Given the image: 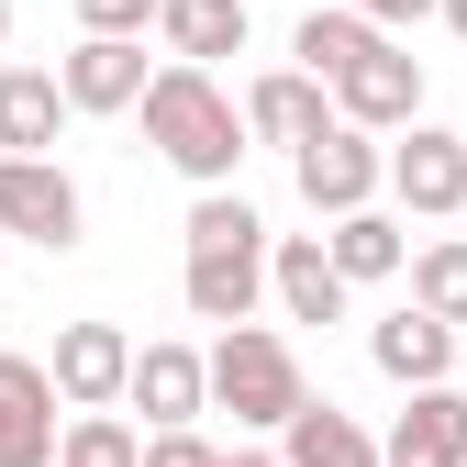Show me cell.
<instances>
[{
    "mask_svg": "<svg viewBox=\"0 0 467 467\" xmlns=\"http://www.w3.org/2000/svg\"><path fill=\"white\" fill-rule=\"evenodd\" d=\"M323 245H334L345 289H379V278H400V267H412V245H400V223H389V212H345Z\"/></svg>",
    "mask_w": 467,
    "mask_h": 467,
    "instance_id": "cell-20",
    "label": "cell"
},
{
    "mask_svg": "<svg viewBox=\"0 0 467 467\" xmlns=\"http://www.w3.org/2000/svg\"><path fill=\"white\" fill-rule=\"evenodd\" d=\"M56 467H145V434L123 412H67V445H56Z\"/></svg>",
    "mask_w": 467,
    "mask_h": 467,
    "instance_id": "cell-22",
    "label": "cell"
},
{
    "mask_svg": "<svg viewBox=\"0 0 467 467\" xmlns=\"http://www.w3.org/2000/svg\"><path fill=\"white\" fill-rule=\"evenodd\" d=\"M134 412H145V434H190L212 412V357L179 345V334L145 345V357H134Z\"/></svg>",
    "mask_w": 467,
    "mask_h": 467,
    "instance_id": "cell-12",
    "label": "cell"
},
{
    "mask_svg": "<svg viewBox=\"0 0 467 467\" xmlns=\"http://www.w3.org/2000/svg\"><path fill=\"white\" fill-rule=\"evenodd\" d=\"M67 445V400L45 357H0V467H56Z\"/></svg>",
    "mask_w": 467,
    "mask_h": 467,
    "instance_id": "cell-7",
    "label": "cell"
},
{
    "mask_svg": "<svg viewBox=\"0 0 467 467\" xmlns=\"http://www.w3.org/2000/svg\"><path fill=\"white\" fill-rule=\"evenodd\" d=\"M334 123H357V134H412V123H423V56L379 45L357 78H334Z\"/></svg>",
    "mask_w": 467,
    "mask_h": 467,
    "instance_id": "cell-11",
    "label": "cell"
},
{
    "mask_svg": "<svg viewBox=\"0 0 467 467\" xmlns=\"http://www.w3.org/2000/svg\"><path fill=\"white\" fill-rule=\"evenodd\" d=\"M56 89H67V111H89V123H111V111H145L156 67H145V45H111V34H78L67 56H56Z\"/></svg>",
    "mask_w": 467,
    "mask_h": 467,
    "instance_id": "cell-8",
    "label": "cell"
},
{
    "mask_svg": "<svg viewBox=\"0 0 467 467\" xmlns=\"http://www.w3.org/2000/svg\"><path fill=\"white\" fill-rule=\"evenodd\" d=\"M289 179H301V201H312L323 223L379 212V190H389V145H379V134H357V123H334L323 145H301V156H289Z\"/></svg>",
    "mask_w": 467,
    "mask_h": 467,
    "instance_id": "cell-5",
    "label": "cell"
},
{
    "mask_svg": "<svg viewBox=\"0 0 467 467\" xmlns=\"http://www.w3.org/2000/svg\"><path fill=\"white\" fill-rule=\"evenodd\" d=\"M223 467H289V456H256V445H245V456H223Z\"/></svg>",
    "mask_w": 467,
    "mask_h": 467,
    "instance_id": "cell-27",
    "label": "cell"
},
{
    "mask_svg": "<svg viewBox=\"0 0 467 467\" xmlns=\"http://www.w3.org/2000/svg\"><path fill=\"white\" fill-rule=\"evenodd\" d=\"M456 389H467V368H456Z\"/></svg>",
    "mask_w": 467,
    "mask_h": 467,
    "instance_id": "cell-30",
    "label": "cell"
},
{
    "mask_svg": "<svg viewBox=\"0 0 467 467\" xmlns=\"http://www.w3.org/2000/svg\"><path fill=\"white\" fill-rule=\"evenodd\" d=\"M357 12H368L379 34H400V23H423V12H445V0H357Z\"/></svg>",
    "mask_w": 467,
    "mask_h": 467,
    "instance_id": "cell-25",
    "label": "cell"
},
{
    "mask_svg": "<svg viewBox=\"0 0 467 467\" xmlns=\"http://www.w3.org/2000/svg\"><path fill=\"white\" fill-rule=\"evenodd\" d=\"M134 357H145V345L123 323H67L45 368H56V400H67V412H123V400H134Z\"/></svg>",
    "mask_w": 467,
    "mask_h": 467,
    "instance_id": "cell-6",
    "label": "cell"
},
{
    "mask_svg": "<svg viewBox=\"0 0 467 467\" xmlns=\"http://www.w3.org/2000/svg\"><path fill=\"white\" fill-rule=\"evenodd\" d=\"M412 312H434V323L467 334V234H434V245L412 256Z\"/></svg>",
    "mask_w": 467,
    "mask_h": 467,
    "instance_id": "cell-21",
    "label": "cell"
},
{
    "mask_svg": "<svg viewBox=\"0 0 467 467\" xmlns=\"http://www.w3.org/2000/svg\"><path fill=\"white\" fill-rule=\"evenodd\" d=\"M56 123H67V89L45 67H0V156H56Z\"/></svg>",
    "mask_w": 467,
    "mask_h": 467,
    "instance_id": "cell-18",
    "label": "cell"
},
{
    "mask_svg": "<svg viewBox=\"0 0 467 467\" xmlns=\"http://www.w3.org/2000/svg\"><path fill=\"white\" fill-rule=\"evenodd\" d=\"M145 145L179 167L190 190H234V167H245V100H234L212 67H156V89H145Z\"/></svg>",
    "mask_w": 467,
    "mask_h": 467,
    "instance_id": "cell-2",
    "label": "cell"
},
{
    "mask_svg": "<svg viewBox=\"0 0 467 467\" xmlns=\"http://www.w3.org/2000/svg\"><path fill=\"white\" fill-rule=\"evenodd\" d=\"M67 12H78V34H111V45H145L156 0H67Z\"/></svg>",
    "mask_w": 467,
    "mask_h": 467,
    "instance_id": "cell-23",
    "label": "cell"
},
{
    "mask_svg": "<svg viewBox=\"0 0 467 467\" xmlns=\"http://www.w3.org/2000/svg\"><path fill=\"white\" fill-rule=\"evenodd\" d=\"M379 467H467V389H412L379 434Z\"/></svg>",
    "mask_w": 467,
    "mask_h": 467,
    "instance_id": "cell-14",
    "label": "cell"
},
{
    "mask_svg": "<svg viewBox=\"0 0 467 467\" xmlns=\"http://www.w3.org/2000/svg\"><path fill=\"white\" fill-rule=\"evenodd\" d=\"M145 467H223V445L190 423V434H145Z\"/></svg>",
    "mask_w": 467,
    "mask_h": 467,
    "instance_id": "cell-24",
    "label": "cell"
},
{
    "mask_svg": "<svg viewBox=\"0 0 467 467\" xmlns=\"http://www.w3.org/2000/svg\"><path fill=\"white\" fill-rule=\"evenodd\" d=\"M368 357H379V379H389V389H456L467 334H456V323H434V312H389V323H368Z\"/></svg>",
    "mask_w": 467,
    "mask_h": 467,
    "instance_id": "cell-10",
    "label": "cell"
},
{
    "mask_svg": "<svg viewBox=\"0 0 467 467\" xmlns=\"http://www.w3.org/2000/svg\"><path fill=\"white\" fill-rule=\"evenodd\" d=\"M0 45H12V0H0Z\"/></svg>",
    "mask_w": 467,
    "mask_h": 467,
    "instance_id": "cell-28",
    "label": "cell"
},
{
    "mask_svg": "<svg viewBox=\"0 0 467 467\" xmlns=\"http://www.w3.org/2000/svg\"><path fill=\"white\" fill-rule=\"evenodd\" d=\"M156 45H167V67L245 56V0H156Z\"/></svg>",
    "mask_w": 467,
    "mask_h": 467,
    "instance_id": "cell-17",
    "label": "cell"
},
{
    "mask_svg": "<svg viewBox=\"0 0 467 467\" xmlns=\"http://www.w3.org/2000/svg\"><path fill=\"white\" fill-rule=\"evenodd\" d=\"M78 223H89V201H78V179H67L56 156H0V234H12V245L67 256Z\"/></svg>",
    "mask_w": 467,
    "mask_h": 467,
    "instance_id": "cell-4",
    "label": "cell"
},
{
    "mask_svg": "<svg viewBox=\"0 0 467 467\" xmlns=\"http://www.w3.org/2000/svg\"><path fill=\"white\" fill-rule=\"evenodd\" d=\"M267 289H278V312H289V323H345V301H357L323 234H278V267H267Z\"/></svg>",
    "mask_w": 467,
    "mask_h": 467,
    "instance_id": "cell-15",
    "label": "cell"
},
{
    "mask_svg": "<svg viewBox=\"0 0 467 467\" xmlns=\"http://www.w3.org/2000/svg\"><path fill=\"white\" fill-rule=\"evenodd\" d=\"M0 267H12V234H0Z\"/></svg>",
    "mask_w": 467,
    "mask_h": 467,
    "instance_id": "cell-29",
    "label": "cell"
},
{
    "mask_svg": "<svg viewBox=\"0 0 467 467\" xmlns=\"http://www.w3.org/2000/svg\"><path fill=\"white\" fill-rule=\"evenodd\" d=\"M389 201H400V212H423V223L467 212V134H445V123H412V134L389 145Z\"/></svg>",
    "mask_w": 467,
    "mask_h": 467,
    "instance_id": "cell-9",
    "label": "cell"
},
{
    "mask_svg": "<svg viewBox=\"0 0 467 467\" xmlns=\"http://www.w3.org/2000/svg\"><path fill=\"white\" fill-rule=\"evenodd\" d=\"M278 456H289V467H379V434H368L357 412H334V400H312V412L278 434Z\"/></svg>",
    "mask_w": 467,
    "mask_h": 467,
    "instance_id": "cell-19",
    "label": "cell"
},
{
    "mask_svg": "<svg viewBox=\"0 0 467 467\" xmlns=\"http://www.w3.org/2000/svg\"><path fill=\"white\" fill-rule=\"evenodd\" d=\"M212 412H234L245 434H289V423L312 412L289 334H267V323H234V334H212Z\"/></svg>",
    "mask_w": 467,
    "mask_h": 467,
    "instance_id": "cell-3",
    "label": "cell"
},
{
    "mask_svg": "<svg viewBox=\"0 0 467 467\" xmlns=\"http://www.w3.org/2000/svg\"><path fill=\"white\" fill-rule=\"evenodd\" d=\"M445 34H456V45H467V0H445Z\"/></svg>",
    "mask_w": 467,
    "mask_h": 467,
    "instance_id": "cell-26",
    "label": "cell"
},
{
    "mask_svg": "<svg viewBox=\"0 0 467 467\" xmlns=\"http://www.w3.org/2000/svg\"><path fill=\"white\" fill-rule=\"evenodd\" d=\"M245 134H256V145H289V156L323 145V134H334V89L301 78V67H267V78L245 89Z\"/></svg>",
    "mask_w": 467,
    "mask_h": 467,
    "instance_id": "cell-13",
    "label": "cell"
},
{
    "mask_svg": "<svg viewBox=\"0 0 467 467\" xmlns=\"http://www.w3.org/2000/svg\"><path fill=\"white\" fill-rule=\"evenodd\" d=\"M379 45H389V34H379V23L357 12V0H345V12H301V34H289V67L334 89V78H357V67H368Z\"/></svg>",
    "mask_w": 467,
    "mask_h": 467,
    "instance_id": "cell-16",
    "label": "cell"
},
{
    "mask_svg": "<svg viewBox=\"0 0 467 467\" xmlns=\"http://www.w3.org/2000/svg\"><path fill=\"white\" fill-rule=\"evenodd\" d=\"M179 245H190V267H179V301H190V323H212V334L256 323V301H267V267H278V245H267L256 201H245V190H201V201H190V223H179Z\"/></svg>",
    "mask_w": 467,
    "mask_h": 467,
    "instance_id": "cell-1",
    "label": "cell"
}]
</instances>
